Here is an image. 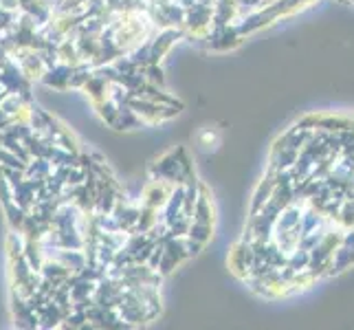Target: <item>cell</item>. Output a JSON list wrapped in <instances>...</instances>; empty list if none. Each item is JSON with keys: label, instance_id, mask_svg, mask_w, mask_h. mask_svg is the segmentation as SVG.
<instances>
[]
</instances>
